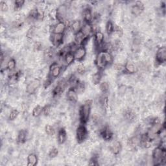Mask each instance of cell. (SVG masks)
<instances>
[{
    "mask_svg": "<svg viewBox=\"0 0 166 166\" xmlns=\"http://www.w3.org/2000/svg\"><path fill=\"white\" fill-rule=\"evenodd\" d=\"M42 44H41V43L40 42H36L35 43V44H34V48H35V49L36 50H37V51H39V50H40V49H41V48H42Z\"/></svg>",
    "mask_w": 166,
    "mask_h": 166,
    "instance_id": "obj_48",
    "label": "cell"
},
{
    "mask_svg": "<svg viewBox=\"0 0 166 166\" xmlns=\"http://www.w3.org/2000/svg\"><path fill=\"white\" fill-rule=\"evenodd\" d=\"M153 142L150 140L147 136L146 134L142 135L140 138V146L145 149H149L153 145Z\"/></svg>",
    "mask_w": 166,
    "mask_h": 166,
    "instance_id": "obj_17",
    "label": "cell"
},
{
    "mask_svg": "<svg viewBox=\"0 0 166 166\" xmlns=\"http://www.w3.org/2000/svg\"><path fill=\"white\" fill-rule=\"evenodd\" d=\"M88 137V131L84 125H80L76 130V139L78 143L84 142Z\"/></svg>",
    "mask_w": 166,
    "mask_h": 166,
    "instance_id": "obj_4",
    "label": "cell"
},
{
    "mask_svg": "<svg viewBox=\"0 0 166 166\" xmlns=\"http://www.w3.org/2000/svg\"><path fill=\"white\" fill-rule=\"evenodd\" d=\"M131 13L134 16H140L144 10V5L142 2H136L131 9Z\"/></svg>",
    "mask_w": 166,
    "mask_h": 166,
    "instance_id": "obj_12",
    "label": "cell"
},
{
    "mask_svg": "<svg viewBox=\"0 0 166 166\" xmlns=\"http://www.w3.org/2000/svg\"><path fill=\"white\" fill-rule=\"evenodd\" d=\"M114 68L117 72L121 73L125 72V65H123L121 64H115Z\"/></svg>",
    "mask_w": 166,
    "mask_h": 166,
    "instance_id": "obj_41",
    "label": "cell"
},
{
    "mask_svg": "<svg viewBox=\"0 0 166 166\" xmlns=\"http://www.w3.org/2000/svg\"><path fill=\"white\" fill-rule=\"evenodd\" d=\"M128 146L132 148H136L137 146H140V138L136 136L132 137L128 140Z\"/></svg>",
    "mask_w": 166,
    "mask_h": 166,
    "instance_id": "obj_29",
    "label": "cell"
},
{
    "mask_svg": "<svg viewBox=\"0 0 166 166\" xmlns=\"http://www.w3.org/2000/svg\"><path fill=\"white\" fill-rule=\"evenodd\" d=\"M27 160H28V164H27V165L28 166H35L38 163V157L37 155L35 153H31L28 155V158H27Z\"/></svg>",
    "mask_w": 166,
    "mask_h": 166,
    "instance_id": "obj_23",
    "label": "cell"
},
{
    "mask_svg": "<svg viewBox=\"0 0 166 166\" xmlns=\"http://www.w3.org/2000/svg\"><path fill=\"white\" fill-rule=\"evenodd\" d=\"M82 33L84 34L85 36L90 37L92 35V33H94V27L92 24H87L84 23V24L82 26L81 30Z\"/></svg>",
    "mask_w": 166,
    "mask_h": 166,
    "instance_id": "obj_19",
    "label": "cell"
},
{
    "mask_svg": "<svg viewBox=\"0 0 166 166\" xmlns=\"http://www.w3.org/2000/svg\"><path fill=\"white\" fill-rule=\"evenodd\" d=\"M53 55H54V53H53V50L51 48H47L44 51V56L48 60L51 59Z\"/></svg>",
    "mask_w": 166,
    "mask_h": 166,
    "instance_id": "obj_39",
    "label": "cell"
},
{
    "mask_svg": "<svg viewBox=\"0 0 166 166\" xmlns=\"http://www.w3.org/2000/svg\"><path fill=\"white\" fill-rule=\"evenodd\" d=\"M136 67L135 64L131 62H127L125 65V72L129 73V74H133L136 73Z\"/></svg>",
    "mask_w": 166,
    "mask_h": 166,
    "instance_id": "obj_26",
    "label": "cell"
},
{
    "mask_svg": "<svg viewBox=\"0 0 166 166\" xmlns=\"http://www.w3.org/2000/svg\"><path fill=\"white\" fill-rule=\"evenodd\" d=\"M19 115V111L17 109H14L11 112H10V113L9 114V120L10 121H14L17 118L18 116Z\"/></svg>",
    "mask_w": 166,
    "mask_h": 166,
    "instance_id": "obj_38",
    "label": "cell"
},
{
    "mask_svg": "<svg viewBox=\"0 0 166 166\" xmlns=\"http://www.w3.org/2000/svg\"><path fill=\"white\" fill-rule=\"evenodd\" d=\"M66 84V82L64 81H62L61 82L58 83V84L54 88V89L53 90V95L54 96V97H56V96L61 95L64 92V89H65Z\"/></svg>",
    "mask_w": 166,
    "mask_h": 166,
    "instance_id": "obj_16",
    "label": "cell"
},
{
    "mask_svg": "<svg viewBox=\"0 0 166 166\" xmlns=\"http://www.w3.org/2000/svg\"><path fill=\"white\" fill-rule=\"evenodd\" d=\"M68 6L66 4L61 5L56 10V19L61 22H64V20L67 17Z\"/></svg>",
    "mask_w": 166,
    "mask_h": 166,
    "instance_id": "obj_5",
    "label": "cell"
},
{
    "mask_svg": "<svg viewBox=\"0 0 166 166\" xmlns=\"http://www.w3.org/2000/svg\"><path fill=\"white\" fill-rule=\"evenodd\" d=\"M62 70V67L57 62H53L50 66L49 76L53 79L58 78L61 76Z\"/></svg>",
    "mask_w": 166,
    "mask_h": 166,
    "instance_id": "obj_7",
    "label": "cell"
},
{
    "mask_svg": "<svg viewBox=\"0 0 166 166\" xmlns=\"http://www.w3.org/2000/svg\"><path fill=\"white\" fill-rule=\"evenodd\" d=\"M86 70H87V69H86V67L83 64H79L77 67V72L79 74H84L86 72Z\"/></svg>",
    "mask_w": 166,
    "mask_h": 166,
    "instance_id": "obj_42",
    "label": "cell"
},
{
    "mask_svg": "<svg viewBox=\"0 0 166 166\" xmlns=\"http://www.w3.org/2000/svg\"><path fill=\"white\" fill-rule=\"evenodd\" d=\"M51 112V106L50 105H47L43 107V114L45 116H50Z\"/></svg>",
    "mask_w": 166,
    "mask_h": 166,
    "instance_id": "obj_40",
    "label": "cell"
},
{
    "mask_svg": "<svg viewBox=\"0 0 166 166\" xmlns=\"http://www.w3.org/2000/svg\"><path fill=\"white\" fill-rule=\"evenodd\" d=\"M16 66H17V62H16L14 58H12L9 59L7 64V69L10 72H13L16 69Z\"/></svg>",
    "mask_w": 166,
    "mask_h": 166,
    "instance_id": "obj_31",
    "label": "cell"
},
{
    "mask_svg": "<svg viewBox=\"0 0 166 166\" xmlns=\"http://www.w3.org/2000/svg\"><path fill=\"white\" fill-rule=\"evenodd\" d=\"M39 17V10L38 9H32L29 12L28 18L30 20H38Z\"/></svg>",
    "mask_w": 166,
    "mask_h": 166,
    "instance_id": "obj_30",
    "label": "cell"
},
{
    "mask_svg": "<svg viewBox=\"0 0 166 166\" xmlns=\"http://www.w3.org/2000/svg\"><path fill=\"white\" fill-rule=\"evenodd\" d=\"M0 9L2 12H7L9 9V6L6 2L2 1L0 2Z\"/></svg>",
    "mask_w": 166,
    "mask_h": 166,
    "instance_id": "obj_45",
    "label": "cell"
},
{
    "mask_svg": "<svg viewBox=\"0 0 166 166\" xmlns=\"http://www.w3.org/2000/svg\"><path fill=\"white\" fill-rule=\"evenodd\" d=\"M125 116L126 119L127 120H128V121H133L135 119V117H136L135 113L132 110H127L126 112H125Z\"/></svg>",
    "mask_w": 166,
    "mask_h": 166,
    "instance_id": "obj_33",
    "label": "cell"
},
{
    "mask_svg": "<svg viewBox=\"0 0 166 166\" xmlns=\"http://www.w3.org/2000/svg\"><path fill=\"white\" fill-rule=\"evenodd\" d=\"M99 89L104 94H106L109 90V84L107 82H102L99 84Z\"/></svg>",
    "mask_w": 166,
    "mask_h": 166,
    "instance_id": "obj_34",
    "label": "cell"
},
{
    "mask_svg": "<svg viewBox=\"0 0 166 166\" xmlns=\"http://www.w3.org/2000/svg\"><path fill=\"white\" fill-rule=\"evenodd\" d=\"M24 3H25V1H24V0H17V1H15L14 4V10H20L24 6Z\"/></svg>",
    "mask_w": 166,
    "mask_h": 166,
    "instance_id": "obj_36",
    "label": "cell"
},
{
    "mask_svg": "<svg viewBox=\"0 0 166 166\" xmlns=\"http://www.w3.org/2000/svg\"><path fill=\"white\" fill-rule=\"evenodd\" d=\"M45 131L46 132L47 135H50V136H53L54 135L55 131V128L53 126L50 125H46L45 127Z\"/></svg>",
    "mask_w": 166,
    "mask_h": 166,
    "instance_id": "obj_37",
    "label": "cell"
},
{
    "mask_svg": "<svg viewBox=\"0 0 166 166\" xmlns=\"http://www.w3.org/2000/svg\"><path fill=\"white\" fill-rule=\"evenodd\" d=\"M152 159L154 165H162L165 164L166 161L165 149L160 146L157 147L153 151Z\"/></svg>",
    "mask_w": 166,
    "mask_h": 166,
    "instance_id": "obj_3",
    "label": "cell"
},
{
    "mask_svg": "<svg viewBox=\"0 0 166 166\" xmlns=\"http://www.w3.org/2000/svg\"><path fill=\"white\" fill-rule=\"evenodd\" d=\"M114 32L118 34L119 35H121L123 33V30L118 25H114Z\"/></svg>",
    "mask_w": 166,
    "mask_h": 166,
    "instance_id": "obj_47",
    "label": "cell"
},
{
    "mask_svg": "<svg viewBox=\"0 0 166 166\" xmlns=\"http://www.w3.org/2000/svg\"><path fill=\"white\" fill-rule=\"evenodd\" d=\"M75 59L77 61H82L87 55V50L84 47L78 46L77 49L73 52Z\"/></svg>",
    "mask_w": 166,
    "mask_h": 166,
    "instance_id": "obj_10",
    "label": "cell"
},
{
    "mask_svg": "<svg viewBox=\"0 0 166 166\" xmlns=\"http://www.w3.org/2000/svg\"><path fill=\"white\" fill-rule=\"evenodd\" d=\"M92 101L88 100L79 109V117L80 121H81V124L85 125L87 124L91 114V110H92Z\"/></svg>",
    "mask_w": 166,
    "mask_h": 166,
    "instance_id": "obj_2",
    "label": "cell"
},
{
    "mask_svg": "<svg viewBox=\"0 0 166 166\" xmlns=\"http://www.w3.org/2000/svg\"><path fill=\"white\" fill-rule=\"evenodd\" d=\"M114 58L112 53L106 51H101L98 53L95 59V64L99 69H103L107 66L113 63Z\"/></svg>",
    "mask_w": 166,
    "mask_h": 166,
    "instance_id": "obj_1",
    "label": "cell"
},
{
    "mask_svg": "<svg viewBox=\"0 0 166 166\" xmlns=\"http://www.w3.org/2000/svg\"><path fill=\"white\" fill-rule=\"evenodd\" d=\"M111 152L115 155H118L121 151V144L119 142H115L110 146Z\"/></svg>",
    "mask_w": 166,
    "mask_h": 166,
    "instance_id": "obj_24",
    "label": "cell"
},
{
    "mask_svg": "<svg viewBox=\"0 0 166 166\" xmlns=\"http://www.w3.org/2000/svg\"><path fill=\"white\" fill-rule=\"evenodd\" d=\"M40 87V81L39 79H34L31 81L26 87V92L29 94H34Z\"/></svg>",
    "mask_w": 166,
    "mask_h": 166,
    "instance_id": "obj_8",
    "label": "cell"
},
{
    "mask_svg": "<svg viewBox=\"0 0 166 166\" xmlns=\"http://www.w3.org/2000/svg\"><path fill=\"white\" fill-rule=\"evenodd\" d=\"M64 34H54L51 33L50 36V40L53 46L56 47L61 46L64 42Z\"/></svg>",
    "mask_w": 166,
    "mask_h": 166,
    "instance_id": "obj_9",
    "label": "cell"
},
{
    "mask_svg": "<svg viewBox=\"0 0 166 166\" xmlns=\"http://www.w3.org/2000/svg\"><path fill=\"white\" fill-rule=\"evenodd\" d=\"M105 40V35L100 31H96L94 33V42L95 44L98 47L100 48L101 46H102L104 44Z\"/></svg>",
    "mask_w": 166,
    "mask_h": 166,
    "instance_id": "obj_14",
    "label": "cell"
},
{
    "mask_svg": "<svg viewBox=\"0 0 166 166\" xmlns=\"http://www.w3.org/2000/svg\"><path fill=\"white\" fill-rule=\"evenodd\" d=\"M89 165H99V162H98V159L97 157H94L92 158L90 160L89 163H88Z\"/></svg>",
    "mask_w": 166,
    "mask_h": 166,
    "instance_id": "obj_46",
    "label": "cell"
},
{
    "mask_svg": "<svg viewBox=\"0 0 166 166\" xmlns=\"http://www.w3.org/2000/svg\"><path fill=\"white\" fill-rule=\"evenodd\" d=\"M43 113V107L40 105H36L32 112V115L35 117H39Z\"/></svg>",
    "mask_w": 166,
    "mask_h": 166,
    "instance_id": "obj_32",
    "label": "cell"
},
{
    "mask_svg": "<svg viewBox=\"0 0 166 166\" xmlns=\"http://www.w3.org/2000/svg\"><path fill=\"white\" fill-rule=\"evenodd\" d=\"M166 61V48L165 46L159 47L157 51L155 57V62L160 66L164 64Z\"/></svg>",
    "mask_w": 166,
    "mask_h": 166,
    "instance_id": "obj_6",
    "label": "cell"
},
{
    "mask_svg": "<svg viewBox=\"0 0 166 166\" xmlns=\"http://www.w3.org/2000/svg\"><path fill=\"white\" fill-rule=\"evenodd\" d=\"M100 135L105 141L109 142L112 140L114 136V134L108 127H105L101 129L100 132Z\"/></svg>",
    "mask_w": 166,
    "mask_h": 166,
    "instance_id": "obj_13",
    "label": "cell"
},
{
    "mask_svg": "<svg viewBox=\"0 0 166 166\" xmlns=\"http://www.w3.org/2000/svg\"><path fill=\"white\" fill-rule=\"evenodd\" d=\"M106 32L109 36L114 33V25L110 20L107 21L106 24Z\"/></svg>",
    "mask_w": 166,
    "mask_h": 166,
    "instance_id": "obj_28",
    "label": "cell"
},
{
    "mask_svg": "<svg viewBox=\"0 0 166 166\" xmlns=\"http://www.w3.org/2000/svg\"><path fill=\"white\" fill-rule=\"evenodd\" d=\"M75 59V56H74V53L72 51H69L67 52L65 55L64 56L63 58V62L65 64L66 66H70L74 62Z\"/></svg>",
    "mask_w": 166,
    "mask_h": 166,
    "instance_id": "obj_20",
    "label": "cell"
},
{
    "mask_svg": "<svg viewBox=\"0 0 166 166\" xmlns=\"http://www.w3.org/2000/svg\"><path fill=\"white\" fill-rule=\"evenodd\" d=\"M66 30V24L65 22L59 21L55 25L52 26L51 33L54 34H64Z\"/></svg>",
    "mask_w": 166,
    "mask_h": 166,
    "instance_id": "obj_11",
    "label": "cell"
},
{
    "mask_svg": "<svg viewBox=\"0 0 166 166\" xmlns=\"http://www.w3.org/2000/svg\"><path fill=\"white\" fill-rule=\"evenodd\" d=\"M101 77H102V75L100 72H97L95 73L92 77V80H93V83L95 84H99L101 83Z\"/></svg>",
    "mask_w": 166,
    "mask_h": 166,
    "instance_id": "obj_35",
    "label": "cell"
},
{
    "mask_svg": "<svg viewBox=\"0 0 166 166\" xmlns=\"http://www.w3.org/2000/svg\"><path fill=\"white\" fill-rule=\"evenodd\" d=\"M69 28H70V30L74 34L77 33V32L81 30V28H82L81 21L78 20H74L73 21H72L70 25H69Z\"/></svg>",
    "mask_w": 166,
    "mask_h": 166,
    "instance_id": "obj_22",
    "label": "cell"
},
{
    "mask_svg": "<svg viewBox=\"0 0 166 166\" xmlns=\"http://www.w3.org/2000/svg\"><path fill=\"white\" fill-rule=\"evenodd\" d=\"M67 140V133L64 128H61L58 131L57 141L60 145H62Z\"/></svg>",
    "mask_w": 166,
    "mask_h": 166,
    "instance_id": "obj_21",
    "label": "cell"
},
{
    "mask_svg": "<svg viewBox=\"0 0 166 166\" xmlns=\"http://www.w3.org/2000/svg\"><path fill=\"white\" fill-rule=\"evenodd\" d=\"M66 98L69 101H70L71 103H76L77 100H78V95L77 92H76V89L74 88H69L67 94H66Z\"/></svg>",
    "mask_w": 166,
    "mask_h": 166,
    "instance_id": "obj_15",
    "label": "cell"
},
{
    "mask_svg": "<svg viewBox=\"0 0 166 166\" xmlns=\"http://www.w3.org/2000/svg\"><path fill=\"white\" fill-rule=\"evenodd\" d=\"M83 19L85 23L92 24L93 20V14L92 9L90 7H87L83 10Z\"/></svg>",
    "mask_w": 166,
    "mask_h": 166,
    "instance_id": "obj_18",
    "label": "cell"
},
{
    "mask_svg": "<svg viewBox=\"0 0 166 166\" xmlns=\"http://www.w3.org/2000/svg\"><path fill=\"white\" fill-rule=\"evenodd\" d=\"M58 154V149L57 148H53L52 149L50 150V151L49 153V157L51 158H55Z\"/></svg>",
    "mask_w": 166,
    "mask_h": 166,
    "instance_id": "obj_44",
    "label": "cell"
},
{
    "mask_svg": "<svg viewBox=\"0 0 166 166\" xmlns=\"http://www.w3.org/2000/svg\"><path fill=\"white\" fill-rule=\"evenodd\" d=\"M27 137H28V132H27V131L25 130H21L18 132L17 141L19 143H24L27 140Z\"/></svg>",
    "mask_w": 166,
    "mask_h": 166,
    "instance_id": "obj_25",
    "label": "cell"
},
{
    "mask_svg": "<svg viewBox=\"0 0 166 166\" xmlns=\"http://www.w3.org/2000/svg\"><path fill=\"white\" fill-rule=\"evenodd\" d=\"M85 36L84 35V34L82 33L81 31H80L79 32H77V33L75 34V39H74V42L76 43V44L77 46H81V43L83 42V40H84V39L85 38Z\"/></svg>",
    "mask_w": 166,
    "mask_h": 166,
    "instance_id": "obj_27",
    "label": "cell"
},
{
    "mask_svg": "<svg viewBox=\"0 0 166 166\" xmlns=\"http://www.w3.org/2000/svg\"><path fill=\"white\" fill-rule=\"evenodd\" d=\"M53 78L51 77L50 76H48V77L46 79V81L44 82V84H43V86H44V88L45 89L47 88L48 87H50V86L51 85L52 83H53Z\"/></svg>",
    "mask_w": 166,
    "mask_h": 166,
    "instance_id": "obj_43",
    "label": "cell"
}]
</instances>
